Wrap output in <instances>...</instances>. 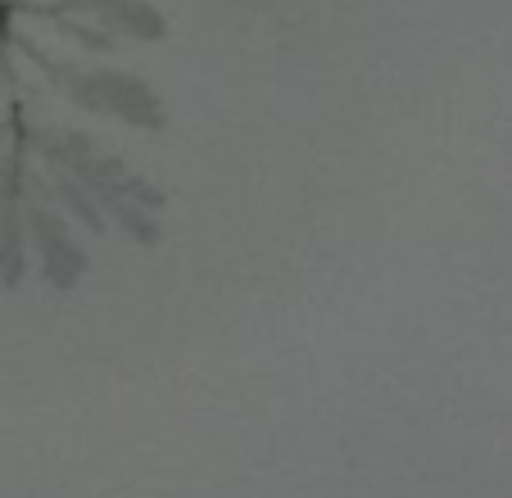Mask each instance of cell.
I'll use <instances>...</instances> for the list:
<instances>
[{"label": "cell", "instance_id": "cell-1", "mask_svg": "<svg viewBox=\"0 0 512 498\" xmlns=\"http://www.w3.org/2000/svg\"><path fill=\"white\" fill-rule=\"evenodd\" d=\"M87 14L91 23H100L114 37H132V41H164L168 37V19L150 5V0H50L37 14L46 19H64V14Z\"/></svg>", "mask_w": 512, "mask_h": 498}, {"label": "cell", "instance_id": "cell-2", "mask_svg": "<svg viewBox=\"0 0 512 498\" xmlns=\"http://www.w3.org/2000/svg\"><path fill=\"white\" fill-rule=\"evenodd\" d=\"M96 77L100 91H105V114L123 118V123L141 127V132H164L168 127V109L150 91V82H141L136 73H123V68H96Z\"/></svg>", "mask_w": 512, "mask_h": 498}, {"label": "cell", "instance_id": "cell-3", "mask_svg": "<svg viewBox=\"0 0 512 498\" xmlns=\"http://www.w3.org/2000/svg\"><path fill=\"white\" fill-rule=\"evenodd\" d=\"M28 231H23V200H10L5 209V227H0V286L5 290H19L28 281Z\"/></svg>", "mask_w": 512, "mask_h": 498}, {"label": "cell", "instance_id": "cell-4", "mask_svg": "<svg viewBox=\"0 0 512 498\" xmlns=\"http://www.w3.org/2000/svg\"><path fill=\"white\" fill-rule=\"evenodd\" d=\"M37 259H41L46 286H55V290H73L82 277H87V263H91L87 249H82L73 236H59V240H50V245H41Z\"/></svg>", "mask_w": 512, "mask_h": 498}, {"label": "cell", "instance_id": "cell-5", "mask_svg": "<svg viewBox=\"0 0 512 498\" xmlns=\"http://www.w3.org/2000/svg\"><path fill=\"white\" fill-rule=\"evenodd\" d=\"M50 186H55V204L68 213V222H82L91 236H105V231H109V213L91 200L87 186L73 182L68 173H50Z\"/></svg>", "mask_w": 512, "mask_h": 498}, {"label": "cell", "instance_id": "cell-6", "mask_svg": "<svg viewBox=\"0 0 512 498\" xmlns=\"http://www.w3.org/2000/svg\"><path fill=\"white\" fill-rule=\"evenodd\" d=\"M109 218L127 231V240H136V245H145V249H155L159 240H164V222H159V213L145 209V204H136V200H114L109 204Z\"/></svg>", "mask_w": 512, "mask_h": 498}, {"label": "cell", "instance_id": "cell-7", "mask_svg": "<svg viewBox=\"0 0 512 498\" xmlns=\"http://www.w3.org/2000/svg\"><path fill=\"white\" fill-rule=\"evenodd\" d=\"M55 32L64 41H78V46H87V50H96V55H109V50H114V32H105L100 28V23H87V19H55Z\"/></svg>", "mask_w": 512, "mask_h": 498}, {"label": "cell", "instance_id": "cell-8", "mask_svg": "<svg viewBox=\"0 0 512 498\" xmlns=\"http://www.w3.org/2000/svg\"><path fill=\"white\" fill-rule=\"evenodd\" d=\"M123 200H136V204H145V209H155V213H159V209L168 204V195L159 191V186H150L145 177L127 173V177H123Z\"/></svg>", "mask_w": 512, "mask_h": 498}, {"label": "cell", "instance_id": "cell-9", "mask_svg": "<svg viewBox=\"0 0 512 498\" xmlns=\"http://www.w3.org/2000/svg\"><path fill=\"white\" fill-rule=\"evenodd\" d=\"M14 195L23 200V163H19V154H10V159L0 163V204L14 200Z\"/></svg>", "mask_w": 512, "mask_h": 498}, {"label": "cell", "instance_id": "cell-10", "mask_svg": "<svg viewBox=\"0 0 512 498\" xmlns=\"http://www.w3.org/2000/svg\"><path fill=\"white\" fill-rule=\"evenodd\" d=\"M0 37H10V5L0 0Z\"/></svg>", "mask_w": 512, "mask_h": 498}, {"label": "cell", "instance_id": "cell-11", "mask_svg": "<svg viewBox=\"0 0 512 498\" xmlns=\"http://www.w3.org/2000/svg\"><path fill=\"white\" fill-rule=\"evenodd\" d=\"M5 145H10V127L0 123V150H5Z\"/></svg>", "mask_w": 512, "mask_h": 498}, {"label": "cell", "instance_id": "cell-12", "mask_svg": "<svg viewBox=\"0 0 512 498\" xmlns=\"http://www.w3.org/2000/svg\"><path fill=\"white\" fill-rule=\"evenodd\" d=\"M14 200H19V195H14ZM5 209H10V200H5V204H0V227H5Z\"/></svg>", "mask_w": 512, "mask_h": 498}, {"label": "cell", "instance_id": "cell-13", "mask_svg": "<svg viewBox=\"0 0 512 498\" xmlns=\"http://www.w3.org/2000/svg\"><path fill=\"white\" fill-rule=\"evenodd\" d=\"M19 5H32V0H19Z\"/></svg>", "mask_w": 512, "mask_h": 498}, {"label": "cell", "instance_id": "cell-14", "mask_svg": "<svg viewBox=\"0 0 512 498\" xmlns=\"http://www.w3.org/2000/svg\"><path fill=\"white\" fill-rule=\"evenodd\" d=\"M0 91H5V82H0Z\"/></svg>", "mask_w": 512, "mask_h": 498}]
</instances>
